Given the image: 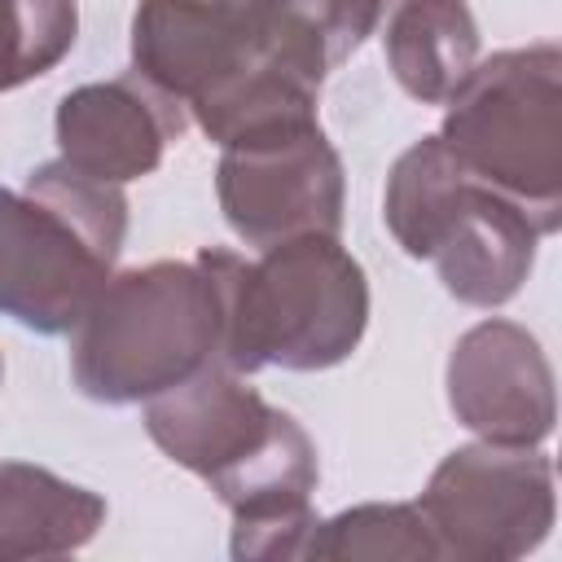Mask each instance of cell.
<instances>
[{"mask_svg": "<svg viewBox=\"0 0 562 562\" xmlns=\"http://www.w3.org/2000/svg\"><path fill=\"white\" fill-rule=\"evenodd\" d=\"M132 66L224 149L316 123L334 57L303 0H140Z\"/></svg>", "mask_w": 562, "mask_h": 562, "instance_id": "6da1fadb", "label": "cell"}, {"mask_svg": "<svg viewBox=\"0 0 562 562\" xmlns=\"http://www.w3.org/2000/svg\"><path fill=\"white\" fill-rule=\"evenodd\" d=\"M149 439L233 509V558H303L316 531V448L224 360L145 400Z\"/></svg>", "mask_w": 562, "mask_h": 562, "instance_id": "7a4b0ae2", "label": "cell"}, {"mask_svg": "<svg viewBox=\"0 0 562 562\" xmlns=\"http://www.w3.org/2000/svg\"><path fill=\"white\" fill-rule=\"evenodd\" d=\"M202 255L224 285L220 360L228 369L316 373L342 364L360 347L369 325V281L338 237H290L263 246L259 259L220 246H206Z\"/></svg>", "mask_w": 562, "mask_h": 562, "instance_id": "3957f363", "label": "cell"}, {"mask_svg": "<svg viewBox=\"0 0 562 562\" xmlns=\"http://www.w3.org/2000/svg\"><path fill=\"white\" fill-rule=\"evenodd\" d=\"M220 342L224 285L198 250L105 277L70 329V373L97 404H140L220 360Z\"/></svg>", "mask_w": 562, "mask_h": 562, "instance_id": "277c9868", "label": "cell"}, {"mask_svg": "<svg viewBox=\"0 0 562 562\" xmlns=\"http://www.w3.org/2000/svg\"><path fill=\"white\" fill-rule=\"evenodd\" d=\"M127 237L123 184L66 158L0 189V316L35 334H70L105 285Z\"/></svg>", "mask_w": 562, "mask_h": 562, "instance_id": "5b68a950", "label": "cell"}, {"mask_svg": "<svg viewBox=\"0 0 562 562\" xmlns=\"http://www.w3.org/2000/svg\"><path fill=\"white\" fill-rule=\"evenodd\" d=\"M382 220L400 250L430 259L443 290L470 307L509 303L544 237L522 202L470 176L439 136H422L395 158Z\"/></svg>", "mask_w": 562, "mask_h": 562, "instance_id": "8992f818", "label": "cell"}, {"mask_svg": "<svg viewBox=\"0 0 562 562\" xmlns=\"http://www.w3.org/2000/svg\"><path fill=\"white\" fill-rule=\"evenodd\" d=\"M439 140L452 158L531 211L540 233L562 224V53L558 44L505 48L474 61L448 97Z\"/></svg>", "mask_w": 562, "mask_h": 562, "instance_id": "52a82bcc", "label": "cell"}, {"mask_svg": "<svg viewBox=\"0 0 562 562\" xmlns=\"http://www.w3.org/2000/svg\"><path fill=\"white\" fill-rule=\"evenodd\" d=\"M417 509L435 531L439 558L509 562L553 527V465L536 448L483 439L435 465Z\"/></svg>", "mask_w": 562, "mask_h": 562, "instance_id": "ba28073f", "label": "cell"}, {"mask_svg": "<svg viewBox=\"0 0 562 562\" xmlns=\"http://www.w3.org/2000/svg\"><path fill=\"white\" fill-rule=\"evenodd\" d=\"M215 193L228 228L250 250L307 233L338 237L342 228V158L321 123L224 145Z\"/></svg>", "mask_w": 562, "mask_h": 562, "instance_id": "9c48e42d", "label": "cell"}, {"mask_svg": "<svg viewBox=\"0 0 562 562\" xmlns=\"http://www.w3.org/2000/svg\"><path fill=\"white\" fill-rule=\"evenodd\" d=\"M448 404L487 443L536 448L553 435V369L514 321H479L448 356Z\"/></svg>", "mask_w": 562, "mask_h": 562, "instance_id": "30bf717a", "label": "cell"}, {"mask_svg": "<svg viewBox=\"0 0 562 562\" xmlns=\"http://www.w3.org/2000/svg\"><path fill=\"white\" fill-rule=\"evenodd\" d=\"M184 127L189 110L136 70L105 83H83L57 105L61 158L110 184L149 176Z\"/></svg>", "mask_w": 562, "mask_h": 562, "instance_id": "8fae6325", "label": "cell"}, {"mask_svg": "<svg viewBox=\"0 0 562 562\" xmlns=\"http://www.w3.org/2000/svg\"><path fill=\"white\" fill-rule=\"evenodd\" d=\"M382 26L395 83L422 105H448L479 61V26L465 0H395Z\"/></svg>", "mask_w": 562, "mask_h": 562, "instance_id": "7c38bea8", "label": "cell"}, {"mask_svg": "<svg viewBox=\"0 0 562 562\" xmlns=\"http://www.w3.org/2000/svg\"><path fill=\"white\" fill-rule=\"evenodd\" d=\"M105 522V501L26 461H0V562L61 558Z\"/></svg>", "mask_w": 562, "mask_h": 562, "instance_id": "4fadbf2b", "label": "cell"}, {"mask_svg": "<svg viewBox=\"0 0 562 562\" xmlns=\"http://www.w3.org/2000/svg\"><path fill=\"white\" fill-rule=\"evenodd\" d=\"M303 558H439L417 505H356L316 522Z\"/></svg>", "mask_w": 562, "mask_h": 562, "instance_id": "5bb4252c", "label": "cell"}, {"mask_svg": "<svg viewBox=\"0 0 562 562\" xmlns=\"http://www.w3.org/2000/svg\"><path fill=\"white\" fill-rule=\"evenodd\" d=\"M79 35L75 0H0V92L48 75Z\"/></svg>", "mask_w": 562, "mask_h": 562, "instance_id": "9a60e30c", "label": "cell"}, {"mask_svg": "<svg viewBox=\"0 0 562 562\" xmlns=\"http://www.w3.org/2000/svg\"><path fill=\"white\" fill-rule=\"evenodd\" d=\"M0 378H4V360H0Z\"/></svg>", "mask_w": 562, "mask_h": 562, "instance_id": "2e32d148", "label": "cell"}]
</instances>
